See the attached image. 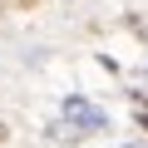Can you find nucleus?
Listing matches in <instances>:
<instances>
[{
    "label": "nucleus",
    "mask_w": 148,
    "mask_h": 148,
    "mask_svg": "<svg viewBox=\"0 0 148 148\" xmlns=\"http://www.w3.org/2000/svg\"><path fill=\"white\" fill-rule=\"evenodd\" d=\"M138 123H143V128H148V109H143V104H138Z\"/></svg>",
    "instance_id": "obj_2"
},
{
    "label": "nucleus",
    "mask_w": 148,
    "mask_h": 148,
    "mask_svg": "<svg viewBox=\"0 0 148 148\" xmlns=\"http://www.w3.org/2000/svg\"><path fill=\"white\" fill-rule=\"evenodd\" d=\"M128 148H143V143H128Z\"/></svg>",
    "instance_id": "obj_3"
},
{
    "label": "nucleus",
    "mask_w": 148,
    "mask_h": 148,
    "mask_svg": "<svg viewBox=\"0 0 148 148\" xmlns=\"http://www.w3.org/2000/svg\"><path fill=\"white\" fill-rule=\"evenodd\" d=\"M64 114L79 123V128H104V114H99V109H89V104H79V99H69V104H64Z\"/></svg>",
    "instance_id": "obj_1"
}]
</instances>
